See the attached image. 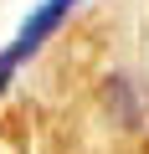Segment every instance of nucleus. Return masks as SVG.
I'll list each match as a JSON object with an SVG mask.
<instances>
[{
  "label": "nucleus",
  "instance_id": "f257e3e1",
  "mask_svg": "<svg viewBox=\"0 0 149 154\" xmlns=\"http://www.w3.org/2000/svg\"><path fill=\"white\" fill-rule=\"evenodd\" d=\"M72 5H77V0H41V5L26 16V26H21V36L16 41H5V46H0V93H5L11 82H16V72L57 36V26L72 16Z\"/></svg>",
  "mask_w": 149,
  "mask_h": 154
}]
</instances>
